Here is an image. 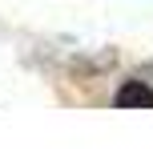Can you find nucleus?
I'll list each match as a JSON object with an SVG mask.
<instances>
[{"mask_svg":"<svg viewBox=\"0 0 153 149\" xmlns=\"http://www.w3.org/2000/svg\"><path fill=\"white\" fill-rule=\"evenodd\" d=\"M113 101L121 105V109H153V89L145 85V81H125Z\"/></svg>","mask_w":153,"mask_h":149,"instance_id":"nucleus-1","label":"nucleus"}]
</instances>
